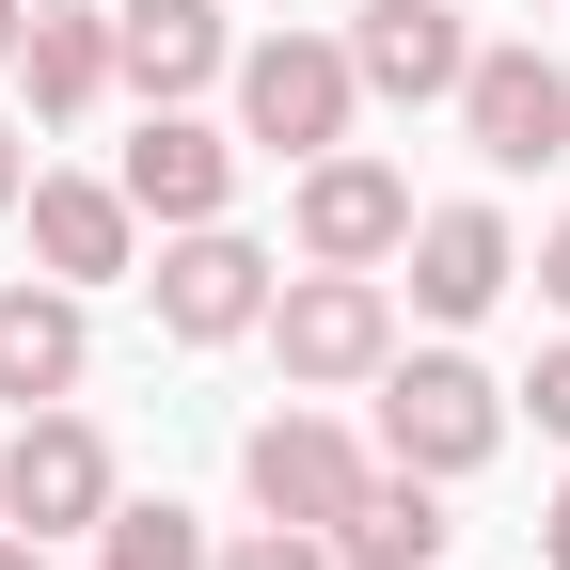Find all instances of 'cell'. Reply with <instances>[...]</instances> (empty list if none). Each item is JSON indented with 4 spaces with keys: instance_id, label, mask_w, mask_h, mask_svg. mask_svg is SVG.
<instances>
[{
    "instance_id": "2e32d148",
    "label": "cell",
    "mask_w": 570,
    "mask_h": 570,
    "mask_svg": "<svg viewBox=\"0 0 570 570\" xmlns=\"http://www.w3.org/2000/svg\"><path fill=\"white\" fill-rule=\"evenodd\" d=\"M17 80H32V111H48V127H63V111H96V96H111V17H63V0H32Z\"/></svg>"
},
{
    "instance_id": "6da1fadb",
    "label": "cell",
    "mask_w": 570,
    "mask_h": 570,
    "mask_svg": "<svg viewBox=\"0 0 570 570\" xmlns=\"http://www.w3.org/2000/svg\"><path fill=\"white\" fill-rule=\"evenodd\" d=\"M348 111H365L348 32H269V48H238V127L269 142V159H333Z\"/></svg>"
},
{
    "instance_id": "30bf717a",
    "label": "cell",
    "mask_w": 570,
    "mask_h": 570,
    "mask_svg": "<svg viewBox=\"0 0 570 570\" xmlns=\"http://www.w3.org/2000/svg\"><path fill=\"white\" fill-rule=\"evenodd\" d=\"M348 63H365V96H460V63H475V32L444 17V0H365L348 17Z\"/></svg>"
},
{
    "instance_id": "4fadbf2b",
    "label": "cell",
    "mask_w": 570,
    "mask_h": 570,
    "mask_svg": "<svg viewBox=\"0 0 570 570\" xmlns=\"http://www.w3.org/2000/svg\"><path fill=\"white\" fill-rule=\"evenodd\" d=\"M96 365V333H80V285H0V396L48 412V396H80Z\"/></svg>"
},
{
    "instance_id": "5bb4252c",
    "label": "cell",
    "mask_w": 570,
    "mask_h": 570,
    "mask_svg": "<svg viewBox=\"0 0 570 570\" xmlns=\"http://www.w3.org/2000/svg\"><path fill=\"white\" fill-rule=\"evenodd\" d=\"M333 554L348 570H444V475H365V491H348V508H333Z\"/></svg>"
},
{
    "instance_id": "ffe728a7",
    "label": "cell",
    "mask_w": 570,
    "mask_h": 570,
    "mask_svg": "<svg viewBox=\"0 0 570 570\" xmlns=\"http://www.w3.org/2000/svg\"><path fill=\"white\" fill-rule=\"evenodd\" d=\"M539 570H570V491H554V508H539Z\"/></svg>"
},
{
    "instance_id": "9a60e30c",
    "label": "cell",
    "mask_w": 570,
    "mask_h": 570,
    "mask_svg": "<svg viewBox=\"0 0 570 570\" xmlns=\"http://www.w3.org/2000/svg\"><path fill=\"white\" fill-rule=\"evenodd\" d=\"M127 223H142L127 190H96V175H32V254H48V285H111V269H127Z\"/></svg>"
},
{
    "instance_id": "ba28073f",
    "label": "cell",
    "mask_w": 570,
    "mask_h": 570,
    "mask_svg": "<svg viewBox=\"0 0 570 570\" xmlns=\"http://www.w3.org/2000/svg\"><path fill=\"white\" fill-rule=\"evenodd\" d=\"M238 475H254V508H269V523H317V539H333L348 491H365V460H348V428H333V412H269L254 444H238Z\"/></svg>"
},
{
    "instance_id": "cb8c5ba5",
    "label": "cell",
    "mask_w": 570,
    "mask_h": 570,
    "mask_svg": "<svg viewBox=\"0 0 570 570\" xmlns=\"http://www.w3.org/2000/svg\"><path fill=\"white\" fill-rule=\"evenodd\" d=\"M0 570H48V539H0Z\"/></svg>"
},
{
    "instance_id": "e0dca14e",
    "label": "cell",
    "mask_w": 570,
    "mask_h": 570,
    "mask_svg": "<svg viewBox=\"0 0 570 570\" xmlns=\"http://www.w3.org/2000/svg\"><path fill=\"white\" fill-rule=\"evenodd\" d=\"M96 554H111V570H206V523H190V508H111Z\"/></svg>"
},
{
    "instance_id": "277c9868",
    "label": "cell",
    "mask_w": 570,
    "mask_h": 570,
    "mask_svg": "<svg viewBox=\"0 0 570 570\" xmlns=\"http://www.w3.org/2000/svg\"><path fill=\"white\" fill-rule=\"evenodd\" d=\"M0 523H32V539L111 523V444H96L80 412H32L17 444H0Z\"/></svg>"
},
{
    "instance_id": "5b68a950",
    "label": "cell",
    "mask_w": 570,
    "mask_h": 570,
    "mask_svg": "<svg viewBox=\"0 0 570 570\" xmlns=\"http://www.w3.org/2000/svg\"><path fill=\"white\" fill-rule=\"evenodd\" d=\"M460 127H475L491 175H539V159H570V80L539 48H475L460 63Z\"/></svg>"
},
{
    "instance_id": "44dd1931",
    "label": "cell",
    "mask_w": 570,
    "mask_h": 570,
    "mask_svg": "<svg viewBox=\"0 0 570 570\" xmlns=\"http://www.w3.org/2000/svg\"><path fill=\"white\" fill-rule=\"evenodd\" d=\"M539 285H554V317H570V223H554V238H539Z\"/></svg>"
},
{
    "instance_id": "ac0fdd59",
    "label": "cell",
    "mask_w": 570,
    "mask_h": 570,
    "mask_svg": "<svg viewBox=\"0 0 570 570\" xmlns=\"http://www.w3.org/2000/svg\"><path fill=\"white\" fill-rule=\"evenodd\" d=\"M206 570H333V539H317V523H269V539H238V554H206Z\"/></svg>"
},
{
    "instance_id": "7402d4cb",
    "label": "cell",
    "mask_w": 570,
    "mask_h": 570,
    "mask_svg": "<svg viewBox=\"0 0 570 570\" xmlns=\"http://www.w3.org/2000/svg\"><path fill=\"white\" fill-rule=\"evenodd\" d=\"M17 190H32V159H17V127H0V206H17Z\"/></svg>"
},
{
    "instance_id": "d6986e66",
    "label": "cell",
    "mask_w": 570,
    "mask_h": 570,
    "mask_svg": "<svg viewBox=\"0 0 570 570\" xmlns=\"http://www.w3.org/2000/svg\"><path fill=\"white\" fill-rule=\"evenodd\" d=\"M523 396H539V428L570 444V348H539V381H523Z\"/></svg>"
},
{
    "instance_id": "9c48e42d",
    "label": "cell",
    "mask_w": 570,
    "mask_h": 570,
    "mask_svg": "<svg viewBox=\"0 0 570 570\" xmlns=\"http://www.w3.org/2000/svg\"><path fill=\"white\" fill-rule=\"evenodd\" d=\"M142 223H223V190H238V142L223 127H190V111H142V142H127V175H111Z\"/></svg>"
},
{
    "instance_id": "7c38bea8",
    "label": "cell",
    "mask_w": 570,
    "mask_h": 570,
    "mask_svg": "<svg viewBox=\"0 0 570 570\" xmlns=\"http://www.w3.org/2000/svg\"><path fill=\"white\" fill-rule=\"evenodd\" d=\"M396 254H412V302H428V317H491V302H508V269H523L491 206H428Z\"/></svg>"
},
{
    "instance_id": "8fae6325",
    "label": "cell",
    "mask_w": 570,
    "mask_h": 570,
    "mask_svg": "<svg viewBox=\"0 0 570 570\" xmlns=\"http://www.w3.org/2000/svg\"><path fill=\"white\" fill-rule=\"evenodd\" d=\"M111 80H142V96H206L223 80V0H111Z\"/></svg>"
},
{
    "instance_id": "3957f363",
    "label": "cell",
    "mask_w": 570,
    "mask_h": 570,
    "mask_svg": "<svg viewBox=\"0 0 570 570\" xmlns=\"http://www.w3.org/2000/svg\"><path fill=\"white\" fill-rule=\"evenodd\" d=\"M269 348H285V381H381L396 365V302L365 269H302V285H269Z\"/></svg>"
},
{
    "instance_id": "52a82bcc",
    "label": "cell",
    "mask_w": 570,
    "mask_h": 570,
    "mask_svg": "<svg viewBox=\"0 0 570 570\" xmlns=\"http://www.w3.org/2000/svg\"><path fill=\"white\" fill-rule=\"evenodd\" d=\"M396 238H412V175L396 159H348V142L302 159V254L317 269H381Z\"/></svg>"
},
{
    "instance_id": "7a4b0ae2",
    "label": "cell",
    "mask_w": 570,
    "mask_h": 570,
    "mask_svg": "<svg viewBox=\"0 0 570 570\" xmlns=\"http://www.w3.org/2000/svg\"><path fill=\"white\" fill-rule=\"evenodd\" d=\"M491 444H508V396H491L460 348H412V365H381V460H412V475H475Z\"/></svg>"
},
{
    "instance_id": "8992f818",
    "label": "cell",
    "mask_w": 570,
    "mask_h": 570,
    "mask_svg": "<svg viewBox=\"0 0 570 570\" xmlns=\"http://www.w3.org/2000/svg\"><path fill=\"white\" fill-rule=\"evenodd\" d=\"M142 285H159V333H175V348H223V333L269 317V254L223 238V223H175V254L142 269Z\"/></svg>"
},
{
    "instance_id": "603a6c76",
    "label": "cell",
    "mask_w": 570,
    "mask_h": 570,
    "mask_svg": "<svg viewBox=\"0 0 570 570\" xmlns=\"http://www.w3.org/2000/svg\"><path fill=\"white\" fill-rule=\"evenodd\" d=\"M17 32H32V0H0V63H17Z\"/></svg>"
}]
</instances>
